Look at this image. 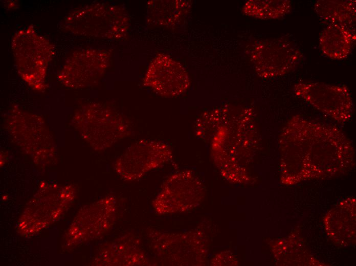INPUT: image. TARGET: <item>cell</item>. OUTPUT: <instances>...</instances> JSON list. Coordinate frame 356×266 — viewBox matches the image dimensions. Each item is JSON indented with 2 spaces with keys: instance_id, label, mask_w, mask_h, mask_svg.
Here are the masks:
<instances>
[{
  "instance_id": "cell-1",
  "label": "cell",
  "mask_w": 356,
  "mask_h": 266,
  "mask_svg": "<svg viewBox=\"0 0 356 266\" xmlns=\"http://www.w3.org/2000/svg\"><path fill=\"white\" fill-rule=\"evenodd\" d=\"M196 136L209 142L221 174L228 180L243 178L242 154L253 151L259 136L252 108L231 105L205 112L196 121Z\"/></svg>"
},
{
  "instance_id": "cell-2",
  "label": "cell",
  "mask_w": 356,
  "mask_h": 266,
  "mask_svg": "<svg viewBox=\"0 0 356 266\" xmlns=\"http://www.w3.org/2000/svg\"><path fill=\"white\" fill-rule=\"evenodd\" d=\"M73 122L82 138L97 151L106 149L131 134L130 122L126 117L98 103L81 107Z\"/></svg>"
},
{
  "instance_id": "cell-3",
  "label": "cell",
  "mask_w": 356,
  "mask_h": 266,
  "mask_svg": "<svg viewBox=\"0 0 356 266\" xmlns=\"http://www.w3.org/2000/svg\"><path fill=\"white\" fill-rule=\"evenodd\" d=\"M245 52L257 75L264 79L294 71L304 58L300 48L285 39L256 40L247 46Z\"/></svg>"
},
{
  "instance_id": "cell-4",
  "label": "cell",
  "mask_w": 356,
  "mask_h": 266,
  "mask_svg": "<svg viewBox=\"0 0 356 266\" xmlns=\"http://www.w3.org/2000/svg\"><path fill=\"white\" fill-rule=\"evenodd\" d=\"M73 30L93 37L122 39L128 34L130 18L122 7L95 4L76 10L73 13Z\"/></svg>"
},
{
  "instance_id": "cell-5",
  "label": "cell",
  "mask_w": 356,
  "mask_h": 266,
  "mask_svg": "<svg viewBox=\"0 0 356 266\" xmlns=\"http://www.w3.org/2000/svg\"><path fill=\"white\" fill-rule=\"evenodd\" d=\"M293 91L297 97L340 124L352 118L353 103L346 85L300 81L294 84Z\"/></svg>"
},
{
  "instance_id": "cell-6",
  "label": "cell",
  "mask_w": 356,
  "mask_h": 266,
  "mask_svg": "<svg viewBox=\"0 0 356 266\" xmlns=\"http://www.w3.org/2000/svg\"><path fill=\"white\" fill-rule=\"evenodd\" d=\"M172 158V150L167 143L141 140L131 144L117 159L115 169L123 180L132 181L162 166Z\"/></svg>"
},
{
  "instance_id": "cell-7",
  "label": "cell",
  "mask_w": 356,
  "mask_h": 266,
  "mask_svg": "<svg viewBox=\"0 0 356 266\" xmlns=\"http://www.w3.org/2000/svg\"><path fill=\"white\" fill-rule=\"evenodd\" d=\"M202 183L192 171L184 170L170 176L164 183L152 203L158 214L188 211L200 201L203 193Z\"/></svg>"
},
{
  "instance_id": "cell-8",
  "label": "cell",
  "mask_w": 356,
  "mask_h": 266,
  "mask_svg": "<svg viewBox=\"0 0 356 266\" xmlns=\"http://www.w3.org/2000/svg\"><path fill=\"white\" fill-rule=\"evenodd\" d=\"M143 83L161 96L172 98L186 92L190 81L180 62L167 54L160 53L150 62Z\"/></svg>"
},
{
  "instance_id": "cell-9",
  "label": "cell",
  "mask_w": 356,
  "mask_h": 266,
  "mask_svg": "<svg viewBox=\"0 0 356 266\" xmlns=\"http://www.w3.org/2000/svg\"><path fill=\"white\" fill-rule=\"evenodd\" d=\"M109 52L104 50L86 49L77 52L67 61L62 71L60 80L73 87H83L97 82L109 64Z\"/></svg>"
},
{
  "instance_id": "cell-10",
  "label": "cell",
  "mask_w": 356,
  "mask_h": 266,
  "mask_svg": "<svg viewBox=\"0 0 356 266\" xmlns=\"http://www.w3.org/2000/svg\"><path fill=\"white\" fill-rule=\"evenodd\" d=\"M26 41L18 43L15 50L16 61L27 59L17 63L21 76L29 84L39 90L44 84L45 73L51 58L52 48L43 38H41L33 31L30 42Z\"/></svg>"
},
{
  "instance_id": "cell-11",
  "label": "cell",
  "mask_w": 356,
  "mask_h": 266,
  "mask_svg": "<svg viewBox=\"0 0 356 266\" xmlns=\"http://www.w3.org/2000/svg\"><path fill=\"white\" fill-rule=\"evenodd\" d=\"M11 115L8 129L14 140L26 150H51L53 139L44 122L38 116L18 111Z\"/></svg>"
},
{
  "instance_id": "cell-12",
  "label": "cell",
  "mask_w": 356,
  "mask_h": 266,
  "mask_svg": "<svg viewBox=\"0 0 356 266\" xmlns=\"http://www.w3.org/2000/svg\"><path fill=\"white\" fill-rule=\"evenodd\" d=\"M79 215L77 236L81 241L97 238L114 224L116 216L114 198L106 197L85 207Z\"/></svg>"
},
{
  "instance_id": "cell-13",
  "label": "cell",
  "mask_w": 356,
  "mask_h": 266,
  "mask_svg": "<svg viewBox=\"0 0 356 266\" xmlns=\"http://www.w3.org/2000/svg\"><path fill=\"white\" fill-rule=\"evenodd\" d=\"M102 264L112 265H138L149 264L148 259L140 247L138 239L126 236L117 239L104 249L99 256Z\"/></svg>"
},
{
  "instance_id": "cell-14",
  "label": "cell",
  "mask_w": 356,
  "mask_h": 266,
  "mask_svg": "<svg viewBox=\"0 0 356 266\" xmlns=\"http://www.w3.org/2000/svg\"><path fill=\"white\" fill-rule=\"evenodd\" d=\"M355 39L353 30L340 25H328L320 33L319 47L326 57L343 60L350 53Z\"/></svg>"
},
{
  "instance_id": "cell-15",
  "label": "cell",
  "mask_w": 356,
  "mask_h": 266,
  "mask_svg": "<svg viewBox=\"0 0 356 266\" xmlns=\"http://www.w3.org/2000/svg\"><path fill=\"white\" fill-rule=\"evenodd\" d=\"M191 8L190 1H150L147 5V21L152 26L172 27L183 20Z\"/></svg>"
},
{
  "instance_id": "cell-16",
  "label": "cell",
  "mask_w": 356,
  "mask_h": 266,
  "mask_svg": "<svg viewBox=\"0 0 356 266\" xmlns=\"http://www.w3.org/2000/svg\"><path fill=\"white\" fill-rule=\"evenodd\" d=\"M314 10L320 20L328 25L337 24L353 29L355 22V1L319 0Z\"/></svg>"
},
{
  "instance_id": "cell-17",
  "label": "cell",
  "mask_w": 356,
  "mask_h": 266,
  "mask_svg": "<svg viewBox=\"0 0 356 266\" xmlns=\"http://www.w3.org/2000/svg\"><path fill=\"white\" fill-rule=\"evenodd\" d=\"M292 5L288 0H249L244 4L242 13L259 19H280L288 14Z\"/></svg>"
}]
</instances>
